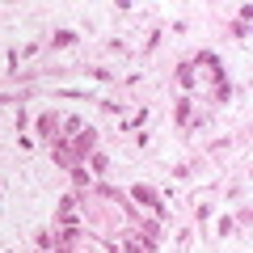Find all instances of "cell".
Masks as SVG:
<instances>
[{
  "label": "cell",
  "mask_w": 253,
  "mask_h": 253,
  "mask_svg": "<svg viewBox=\"0 0 253 253\" xmlns=\"http://www.w3.org/2000/svg\"><path fill=\"white\" fill-rule=\"evenodd\" d=\"M126 203H139V207H152L156 215H165V203L156 199V190H148V186H131L126 190Z\"/></svg>",
  "instance_id": "cell-1"
},
{
  "label": "cell",
  "mask_w": 253,
  "mask_h": 253,
  "mask_svg": "<svg viewBox=\"0 0 253 253\" xmlns=\"http://www.w3.org/2000/svg\"><path fill=\"white\" fill-rule=\"evenodd\" d=\"M51 156H55V165H63V169H76V165H81V156L72 152L68 139H55V144H51Z\"/></svg>",
  "instance_id": "cell-2"
},
{
  "label": "cell",
  "mask_w": 253,
  "mask_h": 253,
  "mask_svg": "<svg viewBox=\"0 0 253 253\" xmlns=\"http://www.w3.org/2000/svg\"><path fill=\"white\" fill-rule=\"evenodd\" d=\"M173 114H177V123H181V126H194V123H207V118H203L199 110H194V101H190V97H181V101H177V110H173Z\"/></svg>",
  "instance_id": "cell-3"
},
{
  "label": "cell",
  "mask_w": 253,
  "mask_h": 253,
  "mask_svg": "<svg viewBox=\"0 0 253 253\" xmlns=\"http://www.w3.org/2000/svg\"><path fill=\"white\" fill-rule=\"evenodd\" d=\"M68 144H72V152L84 161V156H89L93 148H97V131H81V135H76V139H68Z\"/></svg>",
  "instance_id": "cell-4"
},
{
  "label": "cell",
  "mask_w": 253,
  "mask_h": 253,
  "mask_svg": "<svg viewBox=\"0 0 253 253\" xmlns=\"http://www.w3.org/2000/svg\"><path fill=\"white\" fill-rule=\"evenodd\" d=\"M38 135H46L55 144V139H59V114H42L38 118Z\"/></svg>",
  "instance_id": "cell-5"
},
{
  "label": "cell",
  "mask_w": 253,
  "mask_h": 253,
  "mask_svg": "<svg viewBox=\"0 0 253 253\" xmlns=\"http://www.w3.org/2000/svg\"><path fill=\"white\" fill-rule=\"evenodd\" d=\"M177 84H181L186 93L199 89V81H194V63H181V68H177Z\"/></svg>",
  "instance_id": "cell-6"
},
{
  "label": "cell",
  "mask_w": 253,
  "mask_h": 253,
  "mask_svg": "<svg viewBox=\"0 0 253 253\" xmlns=\"http://www.w3.org/2000/svg\"><path fill=\"white\" fill-rule=\"evenodd\" d=\"M51 46H59V51H63V46H76V34H72V30H55Z\"/></svg>",
  "instance_id": "cell-7"
},
{
  "label": "cell",
  "mask_w": 253,
  "mask_h": 253,
  "mask_svg": "<svg viewBox=\"0 0 253 253\" xmlns=\"http://www.w3.org/2000/svg\"><path fill=\"white\" fill-rule=\"evenodd\" d=\"M68 173H72V186H76V190H89V186H93V181H89V173H84L81 165H76V169H68Z\"/></svg>",
  "instance_id": "cell-8"
},
{
  "label": "cell",
  "mask_w": 253,
  "mask_h": 253,
  "mask_svg": "<svg viewBox=\"0 0 253 253\" xmlns=\"http://www.w3.org/2000/svg\"><path fill=\"white\" fill-rule=\"evenodd\" d=\"M84 161L93 165V173H106V169H110V161H106V156H101V152H89V156H84Z\"/></svg>",
  "instance_id": "cell-9"
},
{
  "label": "cell",
  "mask_w": 253,
  "mask_h": 253,
  "mask_svg": "<svg viewBox=\"0 0 253 253\" xmlns=\"http://www.w3.org/2000/svg\"><path fill=\"white\" fill-rule=\"evenodd\" d=\"M34 245H38V249H42V253H51V249H55V245H59V241H55L51 232H38V236H34Z\"/></svg>",
  "instance_id": "cell-10"
},
{
  "label": "cell",
  "mask_w": 253,
  "mask_h": 253,
  "mask_svg": "<svg viewBox=\"0 0 253 253\" xmlns=\"http://www.w3.org/2000/svg\"><path fill=\"white\" fill-rule=\"evenodd\" d=\"M144 123H148V110H135V114L126 118V126H144Z\"/></svg>",
  "instance_id": "cell-11"
},
{
  "label": "cell",
  "mask_w": 253,
  "mask_h": 253,
  "mask_svg": "<svg viewBox=\"0 0 253 253\" xmlns=\"http://www.w3.org/2000/svg\"><path fill=\"white\" fill-rule=\"evenodd\" d=\"M51 253H72V245H55V249Z\"/></svg>",
  "instance_id": "cell-12"
}]
</instances>
